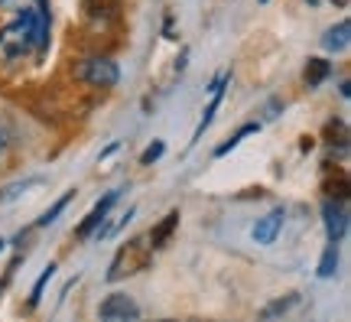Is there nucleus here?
I'll use <instances>...</instances> for the list:
<instances>
[{"instance_id":"15","label":"nucleus","mask_w":351,"mask_h":322,"mask_svg":"<svg viewBox=\"0 0 351 322\" xmlns=\"http://www.w3.org/2000/svg\"><path fill=\"white\" fill-rule=\"evenodd\" d=\"M254 130H261V124H244V127H241V130H238V134H234V137H231V140H228V143H221V147L215 150V157H225V153H231V150H234V147H238V143H241V137L254 134Z\"/></svg>"},{"instance_id":"5","label":"nucleus","mask_w":351,"mask_h":322,"mask_svg":"<svg viewBox=\"0 0 351 322\" xmlns=\"http://www.w3.org/2000/svg\"><path fill=\"white\" fill-rule=\"evenodd\" d=\"M283 222H287V209L267 211L261 222L254 225V241H257V244H274L276 235L283 231Z\"/></svg>"},{"instance_id":"12","label":"nucleus","mask_w":351,"mask_h":322,"mask_svg":"<svg viewBox=\"0 0 351 322\" xmlns=\"http://www.w3.org/2000/svg\"><path fill=\"white\" fill-rule=\"evenodd\" d=\"M43 183V176H26V179H20V183H10V186L0 189V202H10V198H16L20 192H26V189H33Z\"/></svg>"},{"instance_id":"4","label":"nucleus","mask_w":351,"mask_h":322,"mask_svg":"<svg viewBox=\"0 0 351 322\" xmlns=\"http://www.w3.org/2000/svg\"><path fill=\"white\" fill-rule=\"evenodd\" d=\"M101 319H108V322H117V319H137L140 316V306L134 303V299L127 297V293H111V297L101 303Z\"/></svg>"},{"instance_id":"17","label":"nucleus","mask_w":351,"mask_h":322,"mask_svg":"<svg viewBox=\"0 0 351 322\" xmlns=\"http://www.w3.org/2000/svg\"><path fill=\"white\" fill-rule=\"evenodd\" d=\"M163 140H156V143H150V147L143 150V153H140V163H143V166H150V163H156L160 160V157H163Z\"/></svg>"},{"instance_id":"6","label":"nucleus","mask_w":351,"mask_h":322,"mask_svg":"<svg viewBox=\"0 0 351 322\" xmlns=\"http://www.w3.org/2000/svg\"><path fill=\"white\" fill-rule=\"evenodd\" d=\"M82 10L91 23H114L121 20V0H82Z\"/></svg>"},{"instance_id":"10","label":"nucleus","mask_w":351,"mask_h":322,"mask_svg":"<svg viewBox=\"0 0 351 322\" xmlns=\"http://www.w3.org/2000/svg\"><path fill=\"white\" fill-rule=\"evenodd\" d=\"M328 75H332V65H328L326 59H309V62H306V72H302V78H306V85H309V88H319L328 78Z\"/></svg>"},{"instance_id":"9","label":"nucleus","mask_w":351,"mask_h":322,"mask_svg":"<svg viewBox=\"0 0 351 322\" xmlns=\"http://www.w3.org/2000/svg\"><path fill=\"white\" fill-rule=\"evenodd\" d=\"M348 33H351V23L348 20H341V23H335L326 36H322V46H326L328 52H341L345 46H348Z\"/></svg>"},{"instance_id":"20","label":"nucleus","mask_w":351,"mask_h":322,"mask_svg":"<svg viewBox=\"0 0 351 322\" xmlns=\"http://www.w3.org/2000/svg\"><path fill=\"white\" fill-rule=\"evenodd\" d=\"M263 3H267V0H263Z\"/></svg>"},{"instance_id":"2","label":"nucleus","mask_w":351,"mask_h":322,"mask_svg":"<svg viewBox=\"0 0 351 322\" xmlns=\"http://www.w3.org/2000/svg\"><path fill=\"white\" fill-rule=\"evenodd\" d=\"M75 78L85 82V85L95 88H114L121 82V69L111 59H101V56H91V59H82L75 65Z\"/></svg>"},{"instance_id":"3","label":"nucleus","mask_w":351,"mask_h":322,"mask_svg":"<svg viewBox=\"0 0 351 322\" xmlns=\"http://www.w3.org/2000/svg\"><path fill=\"white\" fill-rule=\"evenodd\" d=\"M322 218H326L328 241L339 244L341 238L348 235V211H345V202H341V198H326V202H322Z\"/></svg>"},{"instance_id":"18","label":"nucleus","mask_w":351,"mask_h":322,"mask_svg":"<svg viewBox=\"0 0 351 322\" xmlns=\"http://www.w3.org/2000/svg\"><path fill=\"white\" fill-rule=\"evenodd\" d=\"M0 251H3V241H0Z\"/></svg>"},{"instance_id":"8","label":"nucleus","mask_w":351,"mask_h":322,"mask_svg":"<svg viewBox=\"0 0 351 322\" xmlns=\"http://www.w3.org/2000/svg\"><path fill=\"white\" fill-rule=\"evenodd\" d=\"M176 228H179V211H169L163 222L150 231V238H147V241H150V251H163L166 244H169V238H173Z\"/></svg>"},{"instance_id":"11","label":"nucleus","mask_w":351,"mask_h":322,"mask_svg":"<svg viewBox=\"0 0 351 322\" xmlns=\"http://www.w3.org/2000/svg\"><path fill=\"white\" fill-rule=\"evenodd\" d=\"M300 303V293H287V297H280V299H274V303H267L261 310V319H276V316H287L293 306Z\"/></svg>"},{"instance_id":"14","label":"nucleus","mask_w":351,"mask_h":322,"mask_svg":"<svg viewBox=\"0 0 351 322\" xmlns=\"http://www.w3.org/2000/svg\"><path fill=\"white\" fill-rule=\"evenodd\" d=\"M72 196H75V192H65V196L59 198V202H56V205H52V209L46 211V215H43V218H39V222H36L39 228H46V225H52V222H56V218H59V215H62V211H65V205L72 202Z\"/></svg>"},{"instance_id":"7","label":"nucleus","mask_w":351,"mask_h":322,"mask_svg":"<svg viewBox=\"0 0 351 322\" xmlns=\"http://www.w3.org/2000/svg\"><path fill=\"white\" fill-rule=\"evenodd\" d=\"M114 202H117V189H114V192H108V196L101 198V202L95 205V209L88 211V215H85V222H82V225L75 228V238H82V241H85V238H91V231H95V228H98V225L104 222V218H108V211H111Z\"/></svg>"},{"instance_id":"16","label":"nucleus","mask_w":351,"mask_h":322,"mask_svg":"<svg viewBox=\"0 0 351 322\" xmlns=\"http://www.w3.org/2000/svg\"><path fill=\"white\" fill-rule=\"evenodd\" d=\"M52 273H56V264H49V267L43 271V277L36 280V286H33V293H29V306H36L39 299H43V290H46V284L52 280Z\"/></svg>"},{"instance_id":"1","label":"nucleus","mask_w":351,"mask_h":322,"mask_svg":"<svg viewBox=\"0 0 351 322\" xmlns=\"http://www.w3.org/2000/svg\"><path fill=\"white\" fill-rule=\"evenodd\" d=\"M153 251L147 244V238H130L127 244H121V251L114 254L111 267H108V284H117L124 277H134V273L147 271L150 267Z\"/></svg>"},{"instance_id":"19","label":"nucleus","mask_w":351,"mask_h":322,"mask_svg":"<svg viewBox=\"0 0 351 322\" xmlns=\"http://www.w3.org/2000/svg\"><path fill=\"white\" fill-rule=\"evenodd\" d=\"M0 147H3V140H0Z\"/></svg>"},{"instance_id":"13","label":"nucleus","mask_w":351,"mask_h":322,"mask_svg":"<svg viewBox=\"0 0 351 322\" xmlns=\"http://www.w3.org/2000/svg\"><path fill=\"white\" fill-rule=\"evenodd\" d=\"M335 267H339V244H332L328 241L326 254H322V260H319V277L326 280V277H332L335 273Z\"/></svg>"}]
</instances>
